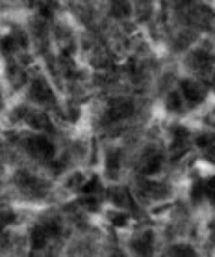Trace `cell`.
<instances>
[{"mask_svg": "<svg viewBox=\"0 0 215 257\" xmlns=\"http://www.w3.org/2000/svg\"><path fill=\"white\" fill-rule=\"evenodd\" d=\"M214 88H215V78H214Z\"/></svg>", "mask_w": 215, "mask_h": 257, "instance_id": "obj_26", "label": "cell"}, {"mask_svg": "<svg viewBox=\"0 0 215 257\" xmlns=\"http://www.w3.org/2000/svg\"><path fill=\"white\" fill-rule=\"evenodd\" d=\"M191 65L195 69H199V71H204L212 65V56L206 54L204 51H197L193 52V56H191Z\"/></svg>", "mask_w": 215, "mask_h": 257, "instance_id": "obj_10", "label": "cell"}, {"mask_svg": "<svg viewBox=\"0 0 215 257\" xmlns=\"http://www.w3.org/2000/svg\"><path fill=\"white\" fill-rule=\"evenodd\" d=\"M197 146L200 149H215V134H200L197 138Z\"/></svg>", "mask_w": 215, "mask_h": 257, "instance_id": "obj_19", "label": "cell"}, {"mask_svg": "<svg viewBox=\"0 0 215 257\" xmlns=\"http://www.w3.org/2000/svg\"><path fill=\"white\" fill-rule=\"evenodd\" d=\"M132 250L139 256H150L152 250H154V233L147 231L143 233L141 237H137L135 240H132Z\"/></svg>", "mask_w": 215, "mask_h": 257, "instance_id": "obj_6", "label": "cell"}, {"mask_svg": "<svg viewBox=\"0 0 215 257\" xmlns=\"http://www.w3.org/2000/svg\"><path fill=\"white\" fill-rule=\"evenodd\" d=\"M26 151L35 159H50L54 157V146L47 136H32L25 142Z\"/></svg>", "mask_w": 215, "mask_h": 257, "instance_id": "obj_2", "label": "cell"}, {"mask_svg": "<svg viewBox=\"0 0 215 257\" xmlns=\"http://www.w3.org/2000/svg\"><path fill=\"white\" fill-rule=\"evenodd\" d=\"M15 222V213L11 209H4L2 211V224H13Z\"/></svg>", "mask_w": 215, "mask_h": 257, "instance_id": "obj_24", "label": "cell"}, {"mask_svg": "<svg viewBox=\"0 0 215 257\" xmlns=\"http://www.w3.org/2000/svg\"><path fill=\"white\" fill-rule=\"evenodd\" d=\"M169 254L171 256H195V250L191 246H186V244H176V246H171L169 248Z\"/></svg>", "mask_w": 215, "mask_h": 257, "instance_id": "obj_20", "label": "cell"}, {"mask_svg": "<svg viewBox=\"0 0 215 257\" xmlns=\"http://www.w3.org/2000/svg\"><path fill=\"white\" fill-rule=\"evenodd\" d=\"M100 190V181L99 177H91V179L87 181V183H83L82 187H80V192L85 194V196H91V194H97Z\"/></svg>", "mask_w": 215, "mask_h": 257, "instance_id": "obj_15", "label": "cell"}, {"mask_svg": "<svg viewBox=\"0 0 215 257\" xmlns=\"http://www.w3.org/2000/svg\"><path fill=\"white\" fill-rule=\"evenodd\" d=\"M109 220H111V224H113L115 227H123V225H126V222H128V216L124 213H111L109 214Z\"/></svg>", "mask_w": 215, "mask_h": 257, "instance_id": "obj_21", "label": "cell"}, {"mask_svg": "<svg viewBox=\"0 0 215 257\" xmlns=\"http://www.w3.org/2000/svg\"><path fill=\"white\" fill-rule=\"evenodd\" d=\"M134 114V104L132 101L128 99H113L111 103L108 104L106 112L102 116V123H115V121H121L128 116Z\"/></svg>", "mask_w": 215, "mask_h": 257, "instance_id": "obj_1", "label": "cell"}, {"mask_svg": "<svg viewBox=\"0 0 215 257\" xmlns=\"http://www.w3.org/2000/svg\"><path fill=\"white\" fill-rule=\"evenodd\" d=\"M130 11H132V8H130L128 0H111V4H109V13L115 19L128 17Z\"/></svg>", "mask_w": 215, "mask_h": 257, "instance_id": "obj_8", "label": "cell"}, {"mask_svg": "<svg viewBox=\"0 0 215 257\" xmlns=\"http://www.w3.org/2000/svg\"><path fill=\"white\" fill-rule=\"evenodd\" d=\"M49 233L43 227V224H37L32 229V235H30V244H32V250H43L47 246V240H49Z\"/></svg>", "mask_w": 215, "mask_h": 257, "instance_id": "obj_7", "label": "cell"}, {"mask_svg": "<svg viewBox=\"0 0 215 257\" xmlns=\"http://www.w3.org/2000/svg\"><path fill=\"white\" fill-rule=\"evenodd\" d=\"M30 99L35 101V103H43V104L54 103V94H52V90H50L45 80L37 78L30 86Z\"/></svg>", "mask_w": 215, "mask_h": 257, "instance_id": "obj_3", "label": "cell"}, {"mask_svg": "<svg viewBox=\"0 0 215 257\" xmlns=\"http://www.w3.org/2000/svg\"><path fill=\"white\" fill-rule=\"evenodd\" d=\"M204 194H206L204 183H202V181H197V183L193 185V189H191V201L197 205V203H200V199L204 197Z\"/></svg>", "mask_w": 215, "mask_h": 257, "instance_id": "obj_17", "label": "cell"}, {"mask_svg": "<svg viewBox=\"0 0 215 257\" xmlns=\"http://www.w3.org/2000/svg\"><path fill=\"white\" fill-rule=\"evenodd\" d=\"M15 39L13 37H4L2 39V51H4V54H9V52H13V49H15Z\"/></svg>", "mask_w": 215, "mask_h": 257, "instance_id": "obj_23", "label": "cell"}, {"mask_svg": "<svg viewBox=\"0 0 215 257\" xmlns=\"http://www.w3.org/2000/svg\"><path fill=\"white\" fill-rule=\"evenodd\" d=\"M204 187H206V194L210 197V201L215 205V177H210V179L204 183Z\"/></svg>", "mask_w": 215, "mask_h": 257, "instance_id": "obj_22", "label": "cell"}, {"mask_svg": "<svg viewBox=\"0 0 215 257\" xmlns=\"http://www.w3.org/2000/svg\"><path fill=\"white\" fill-rule=\"evenodd\" d=\"M28 123L32 125L33 128H37V130H52V125H50L49 118L45 116V114H30L28 116Z\"/></svg>", "mask_w": 215, "mask_h": 257, "instance_id": "obj_13", "label": "cell"}, {"mask_svg": "<svg viewBox=\"0 0 215 257\" xmlns=\"http://www.w3.org/2000/svg\"><path fill=\"white\" fill-rule=\"evenodd\" d=\"M17 185L23 190H32V192H37V189H39V181L32 177V175H28V173H19L17 175Z\"/></svg>", "mask_w": 215, "mask_h": 257, "instance_id": "obj_12", "label": "cell"}, {"mask_svg": "<svg viewBox=\"0 0 215 257\" xmlns=\"http://www.w3.org/2000/svg\"><path fill=\"white\" fill-rule=\"evenodd\" d=\"M41 224L50 237H58L59 233H61V225H59V222L56 218H49V220H45V222H41Z\"/></svg>", "mask_w": 215, "mask_h": 257, "instance_id": "obj_18", "label": "cell"}, {"mask_svg": "<svg viewBox=\"0 0 215 257\" xmlns=\"http://www.w3.org/2000/svg\"><path fill=\"white\" fill-rule=\"evenodd\" d=\"M173 2L178 6V8H188V6L193 4V0H173Z\"/></svg>", "mask_w": 215, "mask_h": 257, "instance_id": "obj_25", "label": "cell"}, {"mask_svg": "<svg viewBox=\"0 0 215 257\" xmlns=\"http://www.w3.org/2000/svg\"><path fill=\"white\" fill-rule=\"evenodd\" d=\"M161 162H163V157L158 153V155H152L147 162L143 164V168H141V173L143 175H156L158 171L161 170Z\"/></svg>", "mask_w": 215, "mask_h": 257, "instance_id": "obj_9", "label": "cell"}, {"mask_svg": "<svg viewBox=\"0 0 215 257\" xmlns=\"http://www.w3.org/2000/svg\"><path fill=\"white\" fill-rule=\"evenodd\" d=\"M180 92H182L184 99L191 104H197L204 99V90L193 80H182L180 82Z\"/></svg>", "mask_w": 215, "mask_h": 257, "instance_id": "obj_4", "label": "cell"}, {"mask_svg": "<svg viewBox=\"0 0 215 257\" xmlns=\"http://www.w3.org/2000/svg\"><path fill=\"white\" fill-rule=\"evenodd\" d=\"M188 138H189V132H188V128L184 127H176L173 130V142H171V153H173L174 159H178V157H182L188 149Z\"/></svg>", "mask_w": 215, "mask_h": 257, "instance_id": "obj_5", "label": "cell"}, {"mask_svg": "<svg viewBox=\"0 0 215 257\" xmlns=\"http://www.w3.org/2000/svg\"><path fill=\"white\" fill-rule=\"evenodd\" d=\"M119 168H121V151H119V149H113V151H109L106 157V170L109 175H117Z\"/></svg>", "mask_w": 215, "mask_h": 257, "instance_id": "obj_11", "label": "cell"}, {"mask_svg": "<svg viewBox=\"0 0 215 257\" xmlns=\"http://www.w3.org/2000/svg\"><path fill=\"white\" fill-rule=\"evenodd\" d=\"M167 108L171 112H180L182 110V97L178 92H171L167 97Z\"/></svg>", "mask_w": 215, "mask_h": 257, "instance_id": "obj_16", "label": "cell"}, {"mask_svg": "<svg viewBox=\"0 0 215 257\" xmlns=\"http://www.w3.org/2000/svg\"><path fill=\"white\" fill-rule=\"evenodd\" d=\"M108 197L115 203V205H126V201H128V192L124 189H111L108 192Z\"/></svg>", "mask_w": 215, "mask_h": 257, "instance_id": "obj_14", "label": "cell"}]
</instances>
